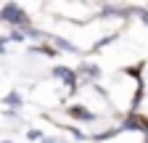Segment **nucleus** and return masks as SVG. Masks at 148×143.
<instances>
[{"instance_id":"1","label":"nucleus","mask_w":148,"mask_h":143,"mask_svg":"<svg viewBox=\"0 0 148 143\" xmlns=\"http://www.w3.org/2000/svg\"><path fill=\"white\" fill-rule=\"evenodd\" d=\"M0 21L8 24L11 29H24V27L32 24L29 13H27L21 6H18V3H5L3 8H0Z\"/></svg>"},{"instance_id":"2","label":"nucleus","mask_w":148,"mask_h":143,"mask_svg":"<svg viewBox=\"0 0 148 143\" xmlns=\"http://www.w3.org/2000/svg\"><path fill=\"white\" fill-rule=\"evenodd\" d=\"M50 77L53 80H58L66 90H69V96H74L79 90V80H77V72H74L71 66H64V64H56L53 69H50Z\"/></svg>"},{"instance_id":"3","label":"nucleus","mask_w":148,"mask_h":143,"mask_svg":"<svg viewBox=\"0 0 148 143\" xmlns=\"http://www.w3.org/2000/svg\"><path fill=\"white\" fill-rule=\"evenodd\" d=\"M74 72H77L79 87H82V85H98V80H101V66H98L95 61H82Z\"/></svg>"},{"instance_id":"4","label":"nucleus","mask_w":148,"mask_h":143,"mask_svg":"<svg viewBox=\"0 0 148 143\" xmlns=\"http://www.w3.org/2000/svg\"><path fill=\"white\" fill-rule=\"evenodd\" d=\"M64 114L69 117V119H77V122H87V124H92V122H98V114L95 111H90L85 103H69L66 109H64Z\"/></svg>"},{"instance_id":"5","label":"nucleus","mask_w":148,"mask_h":143,"mask_svg":"<svg viewBox=\"0 0 148 143\" xmlns=\"http://www.w3.org/2000/svg\"><path fill=\"white\" fill-rule=\"evenodd\" d=\"M119 130H138V133L148 135V119H145L143 114H138V111H130V114L122 119Z\"/></svg>"},{"instance_id":"6","label":"nucleus","mask_w":148,"mask_h":143,"mask_svg":"<svg viewBox=\"0 0 148 143\" xmlns=\"http://www.w3.org/2000/svg\"><path fill=\"white\" fill-rule=\"evenodd\" d=\"M48 43L56 48V53H79V48L77 45H74V43H69V40H64V37H56V34H50V37H48Z\"/></svg>"},{"instance_id":"7","label":"nucleus","mask_w":148,"mask_h":143,"mask_svg":"<svg viewBox=\"0 0 148 143\" xmlns=\"http://www.w3.org/2000/svg\"><path fill=\"white\" fill-rule=\"evenodd\" d=\"M56 127L64 130V133H69L71 140H90V135H87L85 130H79V127H74V124H56Z\"/></svg>"},{"instance_id":"8","label":"nucleus","mask_w":148,"mask_h":143,"mask_svg":"<svg viewBox=\"0 0 148 143\" xmlns=\"http://www.w3.org/2000/svg\"><path fill=\"white\" fill-rule=\"evenodd\" d=\"M0 103H5V106H11V109H21L24 106V96H21V90H11Z\"/></svg>"},{"instance_id":"9","label":"nucleus","mask_w":148,"mask_h":143,"mask_svg":"<svg viewBox=\"0 0 148 143\" xmlns=\"http://www.w3.org/2000/svg\"><path fill=\"white\" fill-rule=\"evenodd\" d=\"M8 43H27V37H24V32L21 29H8Z\"/></svg>"},{"instance_id":"10","label":"nucleus","mask_w":148,"mask_h":143,"mask_svg":"<svg viewBox=\"0 0 148 143\" xmlns=\"http://www.w3.org/2000/svg\"><path fill=\"white\" fill-rule=\"evenodd\" d=\"M42 130L40 127H32V130H27V140H42Z\"/></svg>"},{"instance_id":"11","label":"nucleus","mask_w":148,"mask_h":143,"mask_svg":"<svg viewBox=\"0 0 148 143\" xmlns=\"http://www.w3.org/2000/svg\"><path fill=\"white\" fill-rule=\"evenodd\" d=\"M40 143H71V140L58 138V135H56V138H53V135H42V140H40Z\"/></svg>"},{"instance_id":"12","label":"nucleus","mask_w":148,"mask_h":143,"mask_svg":"<svg viewBox=\"0 0 148 143\" xmlns=\"http://www.w3.org/2000/svg\"><path fill=\"white\" fill-rule=\"evenodd\" d=\"M8 50V37H0V56Z\"/></svg>"},{"instance_id":"13","label":"nucleus","mask_w":148,"mask_h":143,"mask_svg":"<svg viewBox=\"0 0 148 143\" xmlns=\"http://www.w3.org/2000/svg\"><path fill=\"white\" fill-rule=\"evenodd\" d=\"M135 11L140 13V21H143V24H148V11H143V8H135Z\"/></svg>"},{"instance_id":"14","label":"nucleus","mask_w":148,"mask_h":143,"mask_svg":"<svg viewBox=\"0 0 148 143\" xmlns=\"http://www.w3.org/2000/svg\"><path fill=\"white\" fill-rule=\"evenodd\" d=\"M0 143H13V140H0Z\"/></svg>"},{"instance_id":"15","label":"nucleus","mask_w":148,"mask_h":143,"mask_svg":"<svg viewBox=\"0 0 148 143\" xmlns=\"http://www.w3.org/2000/svg\"><path fill=\"white\" fill-rule=\"evenodd\" d=\"M145 143H148V135H145Z\"/></svg>"}]
</instances>
